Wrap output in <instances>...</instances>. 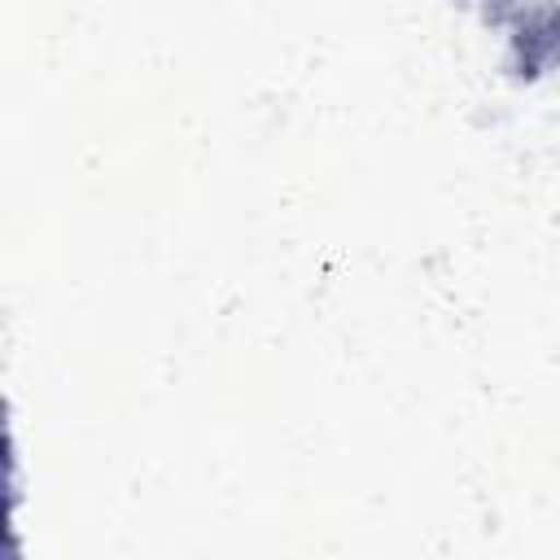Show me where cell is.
Wrapping results in <instances>:
<instances>
[{
  "label": "cell",
  "instance_id": "6da1fadb",
  "mask_svg": "<svg viewBox=\"0 0 560 560\" xmlns=\"http://www.w3.org/2000/svg\"><path fill=\"white\" fill-rule=\"evenodd\" d=\"M503 39L499 70L516 88L560 74V0H442Z\"/></svg>",
  "mask_w": 560,
  "mask_h": 560
}]
</instances>
